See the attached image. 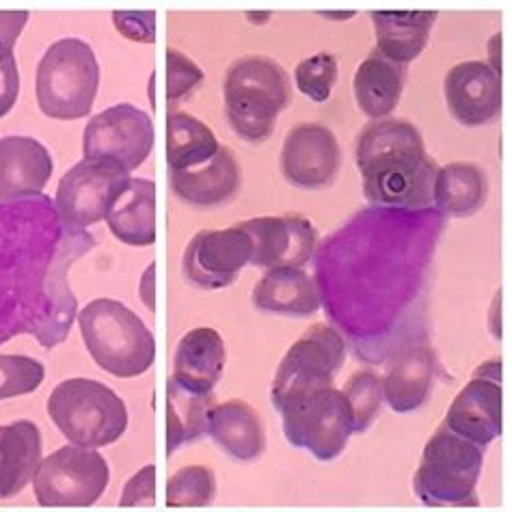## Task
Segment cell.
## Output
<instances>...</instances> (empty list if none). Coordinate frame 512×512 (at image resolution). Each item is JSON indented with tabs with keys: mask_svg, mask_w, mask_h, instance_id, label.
<instances>
[{
	"mask_svg": "<svg viewBox=\"0 0 512 512\" xmlns=\"http://www.w3.org/2000/svg\"><path fill=\"white\" fill-rule=\"evenodd\" d=\"M242 182L238 160L229 147H219L208 163L186 171H169L175 197L195 208H214L234 199Z\"/></svg>",
	"mask_w": 512,
	"mask_h": 512,
	"instance_id": "obj_21",
	"label": "cell"
},
{
	"mask_svg": "<svg viewBox=\"0 0 512 512\" xmlns=\"http://www.w3.org/2000/svg\"><path fill=\"white\" fill-rule=\"evenodd\" d=\"M482 463V448L441 424L424 446L420 467L413 474V491L422 504L433 508L478 506Z\"/></svg>",
	"mask_w": 512,
	"mask_h": 512,
	"instance_id": "obj_7",
	"label": "cell"
},
{
	"mask_svg": "<svg viewBox=\"0 0 512 512\" xmlns=\"http://www.w3.org/2000/svg\"><path fill=\"white\" fill-rule=\"evenodd\" d=\"M446 104L458 124L476 128L491 124L504 109L502 72L489 61H465L454 65L446 76Z\"/></svg>",
	"mask_w": 512,
	"mask_h": 512,
	"instance_id": "obj_16",
	"label": "cell"
},
{
	"mask_svg": "<svg viewBox=\"0 0 512 512\" xmlns=\"http://www.w3.org/2000/svg\"><path fill=\"white\" fill-rule=\"evenodd\" d=\"M48 415L72 446L87 450L113 446L128 430L126 402L109 385L80 376L52 389Z\"/></svg>",
	"mask_w": 512,
	"mask_h": 512,
	"instance_id": "obj_5",
	"label": "cell"
},
{
	"mask_svg": "<svg viewBox=\"0 0 512 512\" xmlns=\"http://www.w3.org/2000/svg\"><path fill=\"white\" fill-rule=\"evenodd\" d=\"M279 167L294 188L320 191L338 178L342 167L340 143L327 126L299 124L286 134Z\"/></svg>",
	"mask_w": 512,
	"mask_h": 512,
	"instance_id": "obj_14",
	"label": "cell"
},
{
	"mask_svg": "<svg viewBox=\"0 0 512 512\" xmlns=\"http://www.w3.org/2000/svg\"><path fill=\"white\" fill-rule=\"evenodd\" d=\"M128 182L130 173L115 160H80L57 186L55 210L61 227L67 232H87V227L106 221Z\"/></svg>",
	"mask_w": 512,
	"mask_h": 512,
	"instance_id": "obj_11",
	"label": "cell"
},
{
	"mask_svg": "<svg viewBox=\"0 0 512 512\" xmlns=\"http://www.w3.org/2000/svg\"><path fill=\"white\" fill-rule=\"evenodd\" d=\"M253 307L266 314L307 318L314 316L322 301L316 279L303 268H273L255 284L251 294Z\"/></svg>",
	"mask_w": 512,
	"mask_h": 512,
	"instance_id": "obj_23",
	"label": "cell"
},
{
	"mask_svg": "<svg viewBox=\"0 0 512 512\" xmlns=\"http://www.w3.org/2000/svg\"><path fill=\"white\" fill-rule=\"evenodd\" d=\"M167 59V85H165V98L169 104L180 102L186 93H191L201 80H204V72L199 70L195 61L182 55L180 50L169 48L165 52Z\"/></svg>",
	"mask_w": 512,
	"mask_h": 512,
	"instance_id": "obj_36",
	"label": "cell"
},
{
	"mask_svg": "<svg viewBox=\"0 0 512 512\" xmlns=\"http://www.w3.org/2000/svg\"><path fill=\"white\" fill-rule=\"evenodd\" d=\"M223 96L232 130L242 141L260 145L271 139L279 113L290 104L292 87L277 61L251 55L229 65Z\"/></svg>",
	"mask_w": 512,
	"mask_h": 512,
	"instance_id": "obj_3",
	"label": "cell"
},
{
	"mask_svg": "<svg viewBox=\"0 0 512 512\" xmlns=\"http://www.w3.org/2000/svg\"><path fill=\"white\" fill-rule=\"evenodd\" d=\"M355 160L363 195L374 208L417 212L433 206L439 167L409 121H374L359 134Z\"/></svg>",
	"mask_w": 512,
	"mask_h": 512,
	"instance_id": "obj_2",
	"label": "cell"
},
{
	"mask_svg": "<svg viewBox=\"0 0 512 512\" xmlns=\"http://www.w3.org/2000/svg\"><path fill=\"white\" fill-rule=\"evenodd\" d=\"M489 197V180L474 163H450L439 167L433 204L439 212L465 219L484 208Z\"/></svg>",
	"mask_w": 512,
	"mask_h": 512,
	"instance_id": "obj_28",
	"label": "cell"
},
{
	"mask_svg": "<svg viewBox=\"0 0 512 512\" xmlns=\"http://www.w3.org/2000/svg\"><path fill=\"white\" fill-rule=\"evenodd\" d=\"M208 435L234 461L251 463L266 450V430L249 402L227 400L208 413Z\"/></svg>",
	"mask_w": 512,
	"mask_h": 512,
	"instance_id": "obj_22",
	"label": "cell"
},
{
	"mask_svg": "<svg viewBox=\"0 0 512 512\" xmlns=\"http://www.w3.org/2000/svg\"><path fill=\"white\" fill-rule=\"evenodd\" d=\"M111 469L98 450L63 446L39 461L33 493L44 508H89L104 495Z\"/></svg>",
	"mask_w": 512,
	"mask_h": 512,
	"instance_id": "obj_9",
	"label": "cell"
},
{
	"mask_svg": "<svg viewBox=\"0 0 512 512\" xmlns=\"http://www.w3.org/2000/svg\"><path fill=\"white\" fill-rule=\"evenodd\" d=\"M46 379L42 361L26 355H0V400L29 396Z\"/></svg>",
	"mask_w": 512,
	"mask_h": 512,
	"instance_id": "obj_34",
	"label": "cell"
},
{
	"mask_svg": "<svg viewBox=\"0 0 512 512\" xmlns=\"http://www.w3.org/2000/svg\"><path fill=\"white\" fill-rule=\"evenodd\" d=\"M29 11H0V119H3L20 96V70L13 48L18 44Z\"/></svg>",
	"mask_w": 512,
	"mask_h": 512,
	"instance_id": "obj_31",
	"label": "cell"
},
{
	"mask_svg": "<svg viewBox=\"0 0 512 512\" xmlns=\"http://www.w3.org/2000/svg\"><path fill=\"white\" fill-rule=\"evenodd\" d=\"M100 87V65L93 48L78 37L52 44L37 65V104L44 115L70 121L91 113Z\"/></svg>",
	"mask_w": 512,
	"mask_h": 512,
	"instance_id": "obj_6",
	"label": "cell"
},
{
	"mask_svg": "<svg viewBox=\"0 0 512 512\" xmlns=\"http://www.w3.org/2000/svg\"><path fill=\"white\" fill-rule=\"evenodd\" d=\"M113 22L121 35L134 42H156V13L154 11H113Z\"/></svg>",
	"mask_w": 512,
	"mask_h": 512,
	"instance_id": "obj_38",
	"label": "cell"
},
{
	"mask_svg": "<svg viewBox=\"0 0 512 512\" xmlns=\"http://www.w3.org/2000/svg\"><path fill=\"white\" fill-rule=\"evenodd\" d=\"M139 294H141L143 305L154 314L156 312V262H152L145 268L139 284Z\"/></svg>",
	"mask_w": 512,
	"mask_h": 512,
	"instance_id": "obj_39",
	"label": "cell"
},
{
	"mask_svg": "<svg viewBox=\"0 0 512 512\" xmlns=\"http://www.w3.org/2000/svg\"><path fill=\"white\" fill-rule=\"evenodd\" d=\"M439 361L426 342H413L387 359L381 379L383 398L396 413H411L424 407L433 394Z\"/></svg>",
	"mask_w": 512,
	"mask_h": 512,
	"instance_id": "obj_17",
	"label": "cell"
},
{
	"mask_svg": "<svg viewBox=\"0 0 512 512\" xmlns=\"http://www.w3.org/2000/svg\"><path fill=\"white\" fill-rule=\"evenodd\" d=\"M225 342L219 331L199 327L182 335L173 357V383L195 396L214 394L225 370Z\"/></svg>",
	"mask_w": 512,
	"mask_h": 512,
	"instance_id": "obj_20",
	"label": "cell"
},
{
	"mask_svg": "<svg viewBox=\"0 0 512 512\" xmlns=\"http://www.w3.org/2000/svg\"><path fill=\"white\" fill-rule=\"evenodd\" d=\"M279 413L290 446L307 450L318 461H335L355 435L342 389L329 387L294 398Z\"/></svg>",
	"mask_w": 512,
	"mask_h": 512,
	"instance_id": "obj_10",
	"label": "cell"
},
{
	"mask_svg": "<svg viewBox=\"0 0 512 512\" xmlns=\"http://www.w3.org/2000/svg\"><path fill=\"white\" fill-rule=\"evenodd\" d=\"M55 171V160L44 143L33 137L0 139V201L44 195Z\"/></svg>",
	"mask_w": 512,
	"mask_h": 512,
	"instance_id": "obj_19",
	"label": "cell"
},
{
	"mask_svg": "<svg viewBox=\"0 0 512 512\" xmlns=\"http://www.w3.org/2000/svg\"><path fill=\"white\" fill-rule=\"evenodd\" d=\"M346 359V340L331 325H316L296 340L281 359L271 387L273 407L281 411L294 398L329 389Z\"/></svg>",
	"mask_w": 512,
	"mask_h": 512,
	"instance_id": "obj_8",
	"label": "cell"
},
{
	"mask_svg": "<svg viewBox=\"0 0 512 512\" xmlns=\"http://www.w3.org/2000/svg\"><path fill=\"white\" fill-rule=\"evenodd\" d=\"M217 497V476L204 465L182 467L169 478L165 502L169 508H206Z\"/></svg>",
	"mask_w": 512,
	"mask_h": 512,
	"instance_id": "obj_32",
	"label": "cell"
},
{
	"mask_svg": "<svg viewBox=\"0 0 512 512\" xmlns=\"http://www.w3.org/2000/svg\"><path fill=\"white\" fill-rule=\"evenodd\" d=\"M251 260V238L238 225L201 229L184 249L182 273L199 290L232 286Z\"/></svg>",
	"mask_w": 512,
	"mask_h": 512,
	"instance_id": "obj_13",
	"label": "cell"
},
{
	"mask_svg": "<svg viewBox=\"0 0 512 512\" xmlns=\"http://www.w3.org/2000/svg\"><path fill=\"white\" fill-rule=\"evenodd\" d=\"M214 394L195 396L173 379L167 381V452L193 443L208 433V413L214 407Z\"/></svg>",
	"mask_w": 512,
	"mask_h": 512,
	"instance_id": "obj_30",
	"label": "cell"
},
{
	"mask_svg": "<svg viewBox=\"0 0 512 512\" xmlns=\"http://www.w3.org/2000/svg\"><path fill=\"white\" fill-rule=\"evenodd\" d=\"M376 50L396 63L409 65L424 52L437 11H372Z\"/></svg>",
	"mask_w": 512,
	"mask_h": 512,
	"instance_id": "obj_27",
	"label": "cell"
},
{
	"mask_svg": "<svg viewBox=\"0 0 512 512\" xmlns=\"http://www.w3.org/2000/svg\"><path fill=\"white\" fill-rule=\"evenodd\" d=\"M342 394L348 402L350 417H353V433H366L379 417L381 404L385 402L381 376L370 370H359L346 381Z\"/></svg>",
	"mask_w": 512,
	"mask_h": 512,
	"instance_id": "obj_33",
	"label": "cell"
},
{
	"mask_svg": "<svg viewBox=\"0 0 512 512\" xmlns=\"http://www.w3.org/2000/svg\"><path fill=\"white\" fill-rule=\"evenodd\" d=\"M76 322L89 355L104 372L137 379L154 366V333L124 303L96 299L80 309Z\"/></svg>",
	"mask_w": 512,
	"mask_h": 512,
	"instance_id": "obj_4",
	"label": "cell"
},
{
	"mask_svg": "<svg viewBox=\"0 0 512 512\" xmlns=\"http://www.w3.org/2000/svg\"><path fill=\"white\" fill-rule=\"evenodd\" d=\"M165 147L169 171H186L208 163L221 145L204 121L171 111L165 121Z\"/></svg>",
	"mask_w": 512,
	"mask_h": 512,
	"instance_id": "obj_29",
	"label": "cell"
},
{
	"mask_svg": "<svg viewBox=\"0 0 512 512\" xmlns=\"http://www.w3.org/2000/svg\"><path fill=\"white\" fill-rule=\"evenodd\" d=\"M251 238L249 264L273 271V268H303L314 258L318 229L299 214L288 217H258L238 223Z\"/></svg>",
	"mask_w": 512,
	"mask_h": 512,
	"instance_id": "obj_15",
	"label": "cell"
},
{
	"mask_svg": "<svg viewBox=\"0 0 512 512\" xmlns=\"http://www.w3.org/2000/svg\"><path fill=\"white\" fill-rule=\"evenodd\" d=\"M476 379H487V381H493V383H502V361L500 359H491L484 363V366H480L476 372H474Z\"/></svg>",
	"mask_w": 512,
	"mask_h": 512,
	"instance_id": "obj_40",
	"label": "cell"
},
{
	"mask_svg": "<svg viewBox=\"0 0 512 512\" xmlns=\"http://www.w3.org/2000/svg\"><path fill=\"white\" fill-rule=\"evenodd\" d=\"M117 240L130 247H150L156 242V184L147 178H130L106 217Z\"/></svg>",
	"mask_w": 512,
	"mask_h": 512,
	"instance_id": "obj_26",
	"label": "cell"
},
{
	"mask_svg": "<svg viewBox=\"0 0 512 512\" xmlns=\"http://www.w3.org/2000/svg\"><path fill=\"white\" fill-rule=\"evenodd\" d=\"M156 465H145L128 482L119 497L121 508H152L156 506Z\"/></svg>",
	"mask_w": 512,
	"mask_h": 512,
	"instance_id": "obj_37",
	"label": "cell"
},
{
	"mask_svg": "<svg viewBox=\"0 0 512 512\" xmlns=\"http://www.w3.org/2000/svg\"><path fill=\"white\" fill-rule=\"evenodd\" d=\"M152 147V117L132 104H115L93 115L83 132L85 158L115 160L128 173L145 163Z\"/></svg>",
	"mask_w": 512,
	"mask_h": 512,
	"instance_id": "obj_12",
	"label": "cell"
},
{
	"mask_svg": "<svg viewBox=\"0 0 512 512\" xmlns=\"http://www.w3.org/2000/svg\"><path fill=\"white\" fill-rule=\"evenodd\" d=\"M96 247L89 232H67L46 195L0 201V344L33 335L61 346L78 316L67 271Z\"/></svg>",
	"mask_w": 512,
	"mask_h": 512,
	"instance_id": "obj_1",
	"label": "cell"
},
{
	"mask_svg": "<svg viewBox=\"0 0 512 512\" xmlns=\"http://www.w3.org/2000/svg\"><path fill=\"white\" fill-rule=\"evenodd\" d=\"M502 409V383L474 376L452 400L443 426L474 446L487 448L502 435Z\"/></svg>",
	"mask_w": 512,
	"mask_h": 512,
	"instance_id": "obj_18",
	"label": "cell"
},
{
	"mask_svg": "<svg viewBox=\"0 0 512 512\" xmlns=\"http://www.w3.org/2000/svg\"><path fill=\"white\" fill-rule=\"evenodd\" d=\"M294 83L309 100L318 104L327 102L338 83V57L331 52H320V55L303 59L294 70Z\"/></svg>",
	"mask_w": 512,
	"mask_h": 512,
	"instance_id": "obj_35",
	"label": "cell"
},
{
	"mask_svg": "<svg viewBox=\"0 0 512 512\" xmlns=\"http://www.w3.org/2000/svg\"><path fill=\"white\" fill-rule=\"evenodd\" d=\"M42 430L31 420L0 426V500L22 493L42 461Z\"/></svg>",
	"mask_w": 512,
	"mask_h": 512,
	"instance_id": "obj_24",
	"label": "cell"
},
{
	"mask_svg": "<svg viewBox=\"0 0 512 512\" xmlns=\"http://www.w3.org/2000/svg\"><path fill=\"white\" fill-rule=\"evenodd\" d=\"M404 80H407V65L387 59L374 48L357 67L353 80L359 111L370 119H387L398 109Z\"/></svg>",
	"mask_w": 512,
	"mask_h": 512,
	"instance_id": "obj_25",
	"label": "cell"
}]
</instances>
